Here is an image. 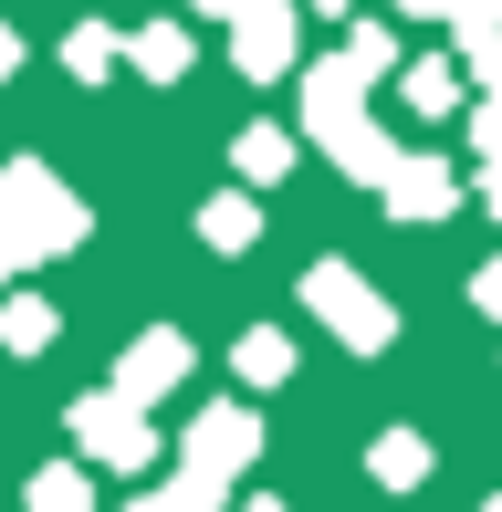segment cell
<instances>
[{
	"label": "cell",
	"instance_id": "obj_1",
	"mask_svg": "<svg viewBox=\"0 0 502 512\" xmlns=\"http://www.w3.org/2000/svg\"><path fill=\"white\" fill-rule=\"evenodd\" d=\"M314 304H325L335 324H346V335H356V345H377V335H387V314H377V304H367V293H356V283H346V272H314Z\"/></svg>",
	"mask_w": 502,
	"mask_h": 512
},
{
	"label": "cell",
	"instance_id": "obj_2",
	"mask_svg": "<svg viewBox=\"0 0 502 512\" xmlns=\"http://www.w3.org/2000/svg\"><path fill=\"white\" fill-rule=\"evenodd\" d=\"M74 429L95 439L105 460H147V439H136V418H126V408H95V418H74Z\"/></svg>",
	"mask_w": 502,
	"mask_h": 512
},
{
	"label": "cell",
	"instance_id": "obj_3",
	"mask_svg": "<svg viewBox=\"0 0 502 512\" xmlns=\"http://www.w3.org/2000/svg\"><path fill=\"white\" fill-rule=\"evenodd\" d=\"M178 366H189V356H178V335H157V345H136L126 387H136V398H147V387H157V377H178Z\"/></svg>",
	"mask_w": 502,
	"mask_h": 512
},
{
	"label": "cell",
	"instance_id": "obj_4",
	"mask_svg": "<svg viewBox=\"0 0 502 512\" xmlns=\"http://www.w3.org/2000/svg\"><path fill=\"white\" fill-rule=\"evenodd\" d=\"M32 512H74V481L53 471V481H42V492H32Z\"/></svg>",
	"mask_w": 502,
	"mask_h": 512
},
{
	"label": "cell",
	"instance_id": "obj_5",
	"mask_svg": "<svg viewBox=\"0 0 502 512\" xmlns=\"http://www.w3.org/2000/svg\"><path fill=\"white\" fill-rule=\"evenodd\" d=\"M492 512H502V502H492Z\"/></svg>",
	"mask_w": 502,
	"mask_h": 512
},
{
	"label": "cell",
	"instance_id": "obj_6",
	"mask_svg": "<svg viewBox=\"0 0 502 512\" xmlns=\"http://www.w3.org/2000/svg\"><path fill=\"white\" fill-rule=\"evenodd\" d=\"M262 512H272V502H262Z\"/></svg>",
	"mask_w": 502,
	"mask_h": 512
}]
</instances>
